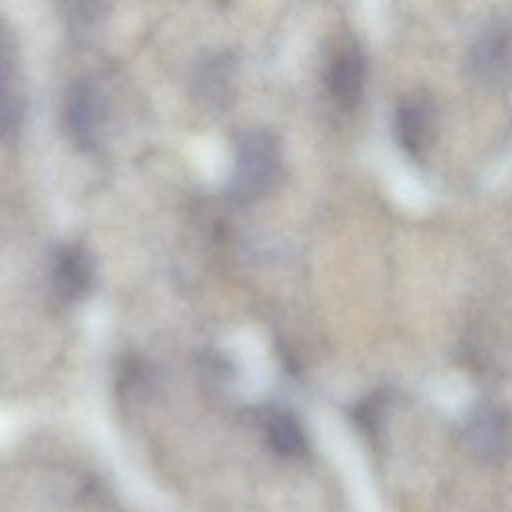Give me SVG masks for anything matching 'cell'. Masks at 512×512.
Segmentation results:
<instances>
[{
	"label": "cell",
	"mask_w": 512,
	"mask_h": 512,
	"mask_svg": "<svg viewBox=\"0 0 512 512\" xmlns=\"http://www.w3.org/2000/svg\"><path fill=\"white\" fill-rule=\"evenodd\" d=\"M470 66L482 82L500 86L512 80V24H494L472 46Z\"/></svg>",
	"instance_id": "cell-3"
},
{
	"label": "cell",
	"mask_w": 512,
	"mask_h": 512,
	"mask_svg": "<svg viewBox=\"0 0 512 512\" xmlns=\"http://www.w3.org/2000/svg\"><path fill=\"white\" fill-rule=\"evenodd\" d=\"M18 50L16 42L0 22V138L12 136L22 122V94H20Z\"/></svg>",
	"instance_id": "cell-4"
},
{
	"label": "cell",
	"mask_w": 512,
	"mask_h": 512,
	"mask_svg": "<svg viewBox=\"0 0 512 512\" xmlns=\"http://www.w3.org/2000/svg\"><path fill=\"white\" fill-rule=\"evenodd\" d=\"M268 442L284 456H296L304 452L306 438L298 420L288 412H274L266 424Z\"/></svg>",
	"instance_id": "cell-8"
},
{
	"label": "cell",
	"mask_w": 512,
	"mask_h": 512,
	"mask_svg": "<svg viewBox=\"0 0 512 512\" xmlns=\"http://www.w3.org/2000/svg\"><path fill=\"white\" fill-rule=\"evenodd\" d=\"M280 172V152L274 136L266 130H248L236 142L230 190L240 202L264 196Z\"/></svg>",
	"instance_id": "cell-1"
},
{
	"label": "cell",
	"mask_w": 512,
	"mask_h": 512,
	"mask_svg": "<svg viewBox=\"0 0 512 512\" xmlns=\"http://www.w3.org/2000/svg\"><path fill=\"white\" fill-rule=\"evenodd\" d=\"M434 110L424 98L404 100L394 114V134L398 144L412 156H420L432 140Z\"/></svg>",
	"instance_id": "cell-5"
},
{
	"label": "cell",
	"mask_w": 512,
	"mask_h": 512,
	"mask_svg": "<svg viewBox=\"0 0 512 512\" xmlns=\"http://www.w3.org/2000/svg\"><path fill=\"white\" fill-rule=\"evenodd\" d=\"M328 90L342 108H354L364 92L366 64L358 48L340 50L328 68Z\"/></svg>",
	"instance_id": "cell-6"
},
{
	"label": "cell",
	"mask_w": 512,
	"mask_h": 512,
	"mask_svg": "<svg viewBox=\"0 0 512 512\" xmlns=\"http://www.w3.org/2000/svg\"><path fill=\"white\" fill-rule=\"evenodd\" d=\"M470 440L480 452H498L506 442V418L496 408L480 410L470 424Z\"/></svg>",
	"instance_id": "cell-9"
},
{
	"label": "cell",
	"mask_w": 512,
	"mask_h": 512,
	"mask_svg": "<svg viewBox=\"0 0 512 512\" xmlns=\"http://www.w3.org/2000/svg\"><path fill=\"white\" fill-rule=\"evenodd\" d=\"M104 104L100 90L90 80H74L64 98V122L76 146L88 150L96 146Z\"/></svg>",
	"instance_id": "cell-2"
},
{
	"label": "cell",
	"mask_w": 512,
	"mask_h": 512,
	"mask_svg": "<svg viewBox=\"0 0 512 512\" xmlns=\"http://www.w3.org/2000/svg\"><path fill=\"white\" fill-rule=\"evenodd\" d=\"M52 282L60 298H82L92 284V262L88 252L76 244L62 246L54 256Z\"/></svg>",
	"instance_id": "cell-7"
}]
</instances>
